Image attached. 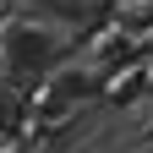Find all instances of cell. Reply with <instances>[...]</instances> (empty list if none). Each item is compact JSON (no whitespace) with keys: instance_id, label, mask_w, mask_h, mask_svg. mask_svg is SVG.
I'll return each instance as SVG.
<instances>
[{"instance_id":"cell-2","label":"cell","mask_w":153,"mask_h":153,"mask_svg":"<svg viewBox=\"0 0 153 153\" xmlns=\"http://www.w3.org/2000/svg\"><path fill=\"white\" fill-rule=\"evenodd\" d=\"M153 88V66H131V71H120V76H109V104H137V93H148Z\"/></svg>"},{"instance_id":"cell-1","label":"cell","mask_w":153,"mask_h":153,"mask_svg":"<svg viewBox=\"0 0 153 153\" xmlns=\"http://www.w3.org/2000/svg\"><path fill=\"white\" fill-rule=\"evenodd\" d=\"M0 66H6L11 82H27L38 88L49 71L66 66V44L55 27H38V22H6L0 27Z\"/></svg>"},{"instance_id":"cell-3","label":"cell","mask_w":153,"mask_h":153,"mask_svg":"<svg viewBox=\"0 0 153 153\" xmlns=\"http://www.w3.org/2000/svg\"><path fill=\"white\" fill-rule=\"evenodd\" d=\"M16 120H22V99H16V93H6V88H0V137H6V131H11Z\"/></svg>"}]
</instances>
